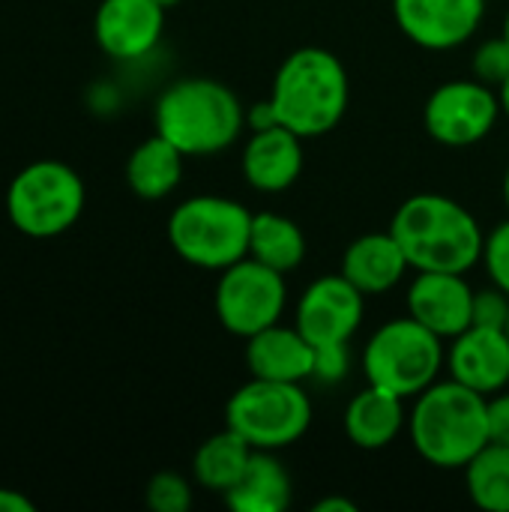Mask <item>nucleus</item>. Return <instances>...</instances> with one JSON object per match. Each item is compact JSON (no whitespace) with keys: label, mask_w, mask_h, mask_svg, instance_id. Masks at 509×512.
<instances>
[{"label":"nucleus","mask_w":509,"mask_h":512,"mask_svg":"<svg viewBox=\"0 0 509 512\" xmlns=\"http://www.w3.org/2000/svg\"><path fill=\"white\" fill-rule=\"evenodd\" d=\"M390 234L408 255L411 270L468 273L483 258V225L450 195L417 192L399 204L390 219Z\"/></svg>","instance_id":"f257e3e1"},{"label":"nucleus","mask_w":509,"mask_h":512,"mask_svg":"<svg viewBox=\"0 0 509 512\" xmlns=\"http://www.w3.org/2000/svg\"><path fill=\"white\" fill-rule=\"evenodd\" d=\"M408 435L426 465L462 471L489 444V396L453 378H438L411 399Z\"/></svg>","instance_id":"f03ea898"},{"label":"nucleus","mask_w":509,"mask_h":512,"mask_svg":"<svg viewBox=\"0 0 509 512\" xmlns=\"http://www.w3.org/2000/svg\"><path fill=\"white\" fill-rule=\"evenodd\" d=\"M153 126L186 159H204L234 147L246 129V108L237 93L207 75L168 84L153 108Z\"/></svg>","instance_id":"7ed1b4c3"},{"label":"nucleus","mask_w":509,"mask_h":512,"mask_svg":"<svg viewBox=\"0 0 509 512\" xmlns=\"http://www.w3.org/2000/svg\"><path fill=\"white\" fill-rule=\"evenodd\" d=\"M267 99L276 120L303 141L330 135L342 123L351 102L348 69L327 48H297L279 63Z\"/></svg>","instance_id":"20e7f679"},{"label":"nucleus","mask_w":509,"mask_h":512,"mask_svg":"<svg viewBox=\"0 0 509 512\" xmlns=\"http://www.w3.org/2000/svg\"><path fill=\"white\" fill-rule=\"evenodd\" d=\"M252 210L228 195H192L168 216V243L186 264L222 273L249 255Z\"/></svg>","instance_id":"39448f33"},{"label":"nucleus","mask_w":509,"mask_h":512,"mask_svg":"<svg viewBox=\"0 0 509 512\" xmlns=\"http://www.w3.org/2000/svg\"><path fill=\"white\" fill-rule=\"evenodd\" d=\"M444 369L447 342L411 315L381 324L363 348L366 384L384 387L408 402L432 387Z\"/></svg>","instance_id":"423d86ee"},{"label":"nucleus","mask_w":509,"mask_h":512,"mask_svg":"<svg viewBox=\"0 0 509 512\" xmlns=\"http://www.w3.org/2000/svg\"><path fill=\"white\" fill-rule=\"evenodd\" d=\"M87 189L75 168L57 159H39L21 168L6 189V216L15 231L48 240L66 234L84 213Z\"/></svg>","instance_id":"0eeeda50"},{"label":"nucleus","mask_w":509,"mask_h":512,"mask_svg":"<svg viewBox=\"0 0 509 512\" xmlns=\"http://www.w3.org/2000/svg\"><path fill=\"white\" fill-rule=\"evenodd\" d=\"M225 426L252 450L294 447L312 426V399L303 384L249 378L225 405Z\"/></svg>","instance_id":"6e6552de"},{"label":"nucleus","mask_w":509,"mask_h":512,"mask_svg":"<svg viewBox=\"0 0 509 512\" xmlns=\"http://www.w3.org/2000/svg\"><path fill=\"white\" fill-rule=\"evenodd\" d=\"M213 309H216L219 324L231 336L246 342L249 336L282 321L288 309L285 273L246 255L243 261L219 273Z\"/></svg>","instance_id":"1a4fd4ad"},{"label":"nucleus","mask_w":509,"mask_h":512,"mask_svg":"<svg viewBox=\"0 0 509 512\" xmlns=\"http://www.w3.org/2000/svg\"><path fill=\"white\" fill-rule=\"evenodd\" d=\"M498 90L471 78L438 84L423 105V129L441 147H474L501 120Z\"/></svg>","instance_id":"9d476101"},{"label":"nucleus","mask_w":509,"mask_h":512,"mask_svg":"<svg viewBox=\"0 0 509 512\" xmlns=\"http://www.w3.org/2000/svg\"><path fill=\"white\" fill-rule=\"evenodd\" d=\"M366 315V294H360L342 273L318 276L306 285L294 306V327L312 348L351 345Z\"/></svg>","instance_id":"9b49d317"},{"label":"nucleus","mask_w":509,"mask_h":512,"mask_svg":"<svg viewBox=\"0 0 509 512\" xmlns=\"http://www.w3.org/2000/svg\"><path fill=\"white\" fill-rule=\"evenodd\" d=\"M393 18L417 48L453 51L480 30L486 0H393Z\"/></svg>","instance_id":"f8f14e48"},{"label":"nucleus","mask_w":509,"mask_h":512,"mask_svg":"<svg viewBox=\"0 0 509 512\" xmlns=\"http://www.w3.org/2000/svg\"><path fill=\"white\" fill-rule=\"evenodd\" d=\"M165 12L159 0H102L93 15L96 45L111 60H141L159 45Z\"/></svg>","instance_id":"ddd939ff"},{"label":"nucleus","mask_w":509,"mask_h":512,"mask_svg":"<svg viewBox=\"0 0 509 512\" xmlns=\"http://www.w3.org/2000/svg\"><path fill=\"white\" fill-rule=\"evenodd\" d=\"M405 306L414 321L450 342L471 327L474 288L468 285L465 273L417 270L408 285Z\"/></svg>","instance_id":"4468645a"},{"label":"nucleus","mask_w":509,"mask_h":512,"mask_svg":"<svg viewBox=\"0 0 509 512\" xmlns=\"http://www.w3.org/2000/svg\"><path fill=\"white\" fill-rule=\"evenodd\" d=\"M303 162V138L282 123L249 132L240 153V171L261 195H279L291 189L303 174Z\"/></svg>","instance_id":"2eb2a0df"},{"label":"nucleus","mask_w":509,"mask_h":512,"mask_svg":"<svg viewBox=\"0 0 509 512\" xmlns=\"http://www.w3.org/2000/svg\"><path fill=\"white\" fill-rule=\"evenodd\" d=\"M447 375L483 396L509 387V336L492 327H468L447 345Z\"/></svg>","instance_id":"dca6fc26"},{"label":"nucleus","mask_w":509,"mask_h":512,"mask_svg":"<svg viewBox=\"0 0 509 512\" xmlns=\"http://www.w3.org/2000/svg\"><path fill=\"white\" fill-rule=\"evenodd\" d=\"M243 360L249 378L303 384L315 375V348L297 327H285L282 321L249 336L243 345Z\"/></svg>","instance_id":"f3484780"},{"label":"nucleus","mask_w":509,"mask_h":512,"mask_svg":"<svg viewBox=\"0 0 509 512\" xmlns=\"http://www.w3.org/2000/svg\"><path fill=\"white\" fill-rule=\"evenodd\" d=\"M342 426L357 450H387L408 429V399L384 387L366 384L357 396H351Z\"/></svg>","instance_id":"a211bd4d"},{"label":"nucleus","mask_w":509,"mask_h":512,"mask_svg":"<svg viewBox=\"0 0 509 512\" xmlns=\"http://www.w3.org/2000/svg\"><path fill=\"white\" fill-rule=\"evenodd\" d=\"M411 264L408 255L402 252L399 240L387 231H372L357 237L345 255H342V276L366 297H378L393 291L405 276Z\"/></svg>","instance_id":"6ab92c4d"},{"label":"nucleus","mask_w":509,"mask_h":512,"mask_svg":"<svg viewBox=\"0 0 509 512\" xmlns=\"http://www.w3.org/2000/svg\"><path fill=\"white\" fill-rule=\"evenodd\" d=\"M222 498L234 512H285L294 501V480L276 453L255 450L240 480Z\"/></svg>","instance_id":"aec40b11"},{"label":"nucleus","mask_w":509,"mask_h":512,"mask_svg":"<svg viewBox=\"0 0 509 512\" xmlns=\"http://www.w3.org/2000/svg\"><path fill=\"white\" fill-rule=\"evenodd\" d=\"M186 156L159 132L141 141L126 159V186L141 201H162L168 198L183 180Z\"/></svg>","instance_id":"412c9836"},{"label":"nucleus","mask_w":509,"mask_h":512,"mask_svg":"<svg viewBox=\"0 0 509 512\" xmlns=\"http://www.w3.org/2000/svg\"><path fill=\"white\" fill-rule=\"evenodd\" d=\"M306 234L303 228L282 213H255L252 216V231H249V258L279 270V273H294L306 261Z\"/></svg>","instance_id":"4be33fe9"},{"label":"nucleus","mask_w":509,"mask_h":512,"mask_svg":"<svg viewBox=\"0 0 509 512\" xmlns=\"http://www.w3.org/2000/svg\"><path fill=\"white\" fill-rule=\"evenodd\" d=\"M252 453L255 450L234 429L225 426L222 432L201 441V447L195 450L192 477L201 489H207L213 495H225L240 480V474L246 471Z\"/></svg>","instance_id":"5701e85b"},{"label":"nucleus","mask_w":509,"mask_h":512,"mask_svg":"<svg viewBox=\"0 0 509 512\" xmlns=\"http://www.w3.org/2000/svg\"><path fill=\"white\" fill-rule=\"evenodd\" d=\"M465 489L477 510L509 512V447L486 444L465 468Z\"/></svg>","instance_id":"b1692460"},{"label":"nucleus","mask_w":509,"mask_h":512,"mask_svg":"<svg viewBox=\"0 0 509 512\" xmlns=\"http://www.w3.org/2000/svg\"><path fill=\"white\" fill-rule=\"evenodd\" d=\"M144 501L153 512H189L192 483L177 471H159L144 489Z\"/></svg>","instance_id":"393cba45"},{"label":"nucleus","mask_w":509,"mask_h":512,"mask_svg":"<svg viewBox=\"0 0 509 512\" xmlns=\"http://www.w3.org/2000/svg\"><path fill=\"white\" fill-rule=\"evenodd\" d=\"M471 75L489 87H501L509 78V39L501 33L495 39H486L474 57H471Z\"/></svg>","instance_id":"a878e982"},{"label":"nucleus","mask_w":509,"mask_h":512,"mask_svg":"<svg viewBox=\"0 0 509 512\" xmlns=\"http://www.w3.org/2000/svg\"><path fill=\"white\" fill-rule=\"evenodd\" d=\"M480 264L486 267L489 282L498 285V288H504L509 294V219L498 222V225L486 234Z\"/></svg>","instance_id":"bb28decb"},{"label":"nucleus","mask_w":509,"mask_h":512,"mask_svg":"<svg viewBox=\"0 0 509 512\" xmlns=\"http://www.w3.org/2000/svg\"><path fill=\"white\" fill-rule=\"evenodd\" d=\"M509 318V294L498 285L477 288L474 291V309H471V324L474 327H492L504 330Z\"/></svg>","instance_id":"cd10ccee"},{"label":"nucleus","mask_w":509,"mask_h":512,"mask_svg":"<svg viewBox=\"0 0 509 512\" xmlns=\"http://www.w3.org/2000/svg\"><path fill=\"white\" fill-rule=\"evenodd\" d=\"M351 372V348L348 345H330L315 348V381L321 384H339Z\"/></svg>","instance_id":"c85d7f7f"},{"label":"nucleus","mask_w":509,"mask_h":512,"mask_svg":"<svg viewBox=\"0 0 509 512\" xmlns=\"http://www.w3.org/2000/svg\"><path fill=\"white\" fill-rule=\"evenodd\" d=\"M489 441L509 447V390L489 396Z\"/></svg>","instance_id":"c756f323"},{"label":"nucleus","mask_w":509,"mask_h":512,"mask_svg":"<svg viewBox=\"0 0 509 512\" xmlns=\"http://www.w3.org/2000/svg\"><path fill=\"white\" fill-rule=\"evenodd\" d=\"M276 111L270 105V99H261V102H252L246 108V129L255 132V129H267V126H276Z\"/></svg>","instance_id":"7c9ffc66"},{"label":"nucleus","mask_w":509,"mask_h":512,"mask_svg":"<svg viewBox=\"0 0 509 512\" xmlns=\"http://www.w3.org/2000/svg\"><path fill=\"white\" fill-rule=\"evenodd\" d=\"M33 501L15 489H0V512H33Z\"/></svg>","instance_id":"2f4dec72"},{"label":"nucleus","mask_w":509,"mask_h":512,"mask_svg":"<svg viewBox=\"0 0 509 512\" xmlns=\"http://www.w3.org/2000/svg\"><path fill=\"white\" fill-rule=\"evenodd\" d=\"M312 512H357V504L348 501V498H339V495H330V498H321L312 504Z\"/></svg>","instance_id":"473e14b6"},{"label":"nucleus","mask_w":509,"mask_h":512,"mask_svg":"<svg viewBox=\"0 0 509 512\" xmlns=\"http://www.w3.org/2000/svg\"><path fill=\"white\" fill-rule=\"evenodd\" d=\"M498 102H501V114L509 120V78L498 87Z\"/></svg>","instance_id":"72a5a7b5"},{"label":"nucleus","mask_w":509,"mask_h":512,"mask_svg":"<svg viewBox=\"0 0 509 512\" xmlns=\"http://www.w3.org/2000/svg\"><path fill=\"white\" fill-rule=\"evenodd\" d=\"M504 204H507V210H509V162H507V171H504Z\"/></svg>","instance_id":"f704fd0d"},{"label":"nucleus","mask_w":509,"mask_h":512,"mask_svg":"<svg viewBox=\"0 0 509 512\" xmlns=\"http://www.w3.org/2000/svg\"><path fill=\"white\" fill-rule=\"evenodd\" d=\"M159 3H162L165 9H174V6H177V3H183V0H159Z\"/></svg>","instance_id":"c9c22d12"},{"label":"nucleus","mask_w":509,"mask_h":512,"mask_svg":"<svg viewBox=\"0 0 509 512\" xmlns=\"http://www.w3.org/2000/svg\"><path fill=\"white\" fill-rule=\"evenodd\" d=\"M504 36L509 39V12H507V18H504Z\"/></svg>","instance_id":"e433bc0d"},{"label":"nucleus","mask_w":509,"mask_h":512,"mask_svg":"<svg viewBox=\"0 0 509 512\" xmlns=\"http://www.w3.org/2000/svg\"><path fill=\"white\" fill-rule=\"evenodd\" d=\"M504 333H507V336H509V318H507V327H504Z\"/></svg>","instance_id":"4c0bfd02"}]
</instances>
